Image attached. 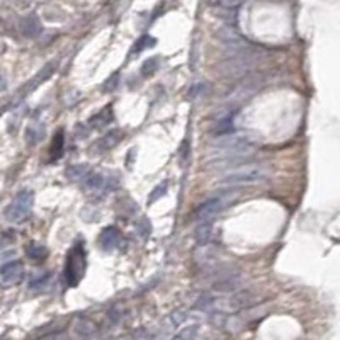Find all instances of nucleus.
<instances>
[{"label": "nucleus", "instance_id": "ddd939ff", "mask_svg": "<svg viewBox=\"0 0 340 340\" xmlns=\"http://www.w3.org/2000/svg\"><path fill=\"white\" fill-rule=\"evenodd\" d=\"M44 138V128L41 124H34V126H29L28 131H26V142L29 145H36Z\"/></svg>", "mask_w": 340, "mask_h": 340}, {"label": "nucleus", "instance_id": "4468645a", "mask_svg": "<svg viewBox=\"0 0 340 340\" xmlns=\"http://www.w3.org/2000/svg\"><path fill=\"white\" fill-rule=\"evenodd\" d=\"M63 150H65V138H63V131L60 129L53 138V145H51V158H53V160H58V158L61 157V153H63Z\"/></svg>", "mask_w": 340, "mask_h": 340}, {"label": "nucleus", "instance_id": "f3484780", "mask_svg": "<svg viewBox=\"0 0 340 340\" xmlns=\"http://www.w3.org/2000/svg\"><path fill=\"white\" fill-rule=\"evenodd\" d=\"M199 334V327L198 325H191V327H186L179 332V334L173 337V340H196Z\"/></svg>", "mask_w": 340, "mask_h": 340}, {"label": "nucleus", "instance_id": "f257e3e1", "mask_svg": "<svg viewBox=\"0 0 340 340\" xmlns=\"http://www.w3.org/2000/svg\"><path fill=\"white\" fill-rule=\"evenodd\" d=\"M267 175V170L260 165H243V167L233 169L218 180V186L221 187H236L247 186V184L260 182Z\"/></svg>", "mask_w": 340, "mask_h": 340}, {"label": "nucleus", "instance_id": "0eeeda50", "mask_svg": "<svg viewBox=\"0 0 340 340\" xmlns=\"http://www.w3.org/2000/svg\"><path fill=\"white\" fill-rule=\"evenodd\" d=\"M119 240H121V235L117 231V228L114 227H109V228H104L99 235V247H101L104 252H113L117 245H119Z\"/></svg>", "mask_w": 340, "mask_h": 340}, {"label": "nucleus", "instance_id": "7ed1b4c3", "mask_svg": "<svg viewBox=\"0 0 340 340\" xmlns=\"http://www.w3.org/2000/svg\"><path fill=\"white\" fill-rule=\"evenodd\" d=\"M85 272V252L82 243H75L72 250L66 255V264H65V279L70 286H75L80 279H82Z\"/></svg>", "mask_w": 340, "mask_h": 340}, {"label": "nucleus", "instance_id": "dca6fc26", "mask_svg": "<svg viewBox=\"0 0 340 340\" xmlns=\"http://www.w3.org/2000/svg\"><path fill=\"white\" fill-rule=\"evenodd\" d=\"M211 231H213L211 223L209 221H201V225L196 230V238L201 243H208V240L211 238Z\"/></svg>", "mask_w": 340, "mask_h": 340}, {"label": "nucleus", "instance_id": "f03ea898", "mask_svg": "<svg viewBox=\"0 0 340 340\" xmlns=\"http://www.w3.org/2000/svg\"><path fill=\"white\" fill-rule=\"evenodd\" d=\"M32 206H34V194L32 191H21L14 198V201L3 211V216L9 223H22L31 216Z\"/></svg>", "mask_w": 340, "mask_h": 340}, {"label": "nucleus", "instance_id": "5701e85b", "mask_svg": "<svg viewBox=\"0 0 340 340\" xmlns=\"http://www.w3.org/2000/svg\"><path fill=\"white\" fill-rule=\"evenodd\" d=\"M5 87H7V82H5V79H3L2 73H0V90H3Z\"/></svg>", "mask_w": 340, "mask_h": 340}, {"label": "nucleus", "instance_id": "f8f14e48", "mask_svg": "<svg viewBox=\"0 0 340 340\" xmlns=\"http://www.w3.org/2000/svg\"><path fill=\"white\" fill-rule=\"evenodd\" d=\"M75 330H77V334L82 335V337H90V335H94L95 332H97V327H95L94 321H90L87 318H82V320L77 321Z\"/></svg>", "mask_w": 340, "mask_h": 340}, {"label": "nucleus", "instance_id": "4be33fe9", "mask_svg": "<svg viewBox=\"0 0 340 340\" xmlns=\"http://www.w3.org/2000/svg\"><path fill=\"white\" fill-rule=\"evenodd\" d=\"M165 192H167V182L158 184V186L155 187L153 191H151V194H150V198H148V202H155L158 198H162V196H164Z\"/></svg>", "mask_w": 340, "mask_h": 340}, {"label": "nucleus", "instance_id": "39448f33", "mask_svg": "<svg viewBox=\"0 0 340 340\" xmlns=\"http://www.w3.org/2000/svg\"><path fill=\"white\" fill-rule=\"evenodd\" d=\"M22 276H24V267L21 262H7L0 267V281L3 286H14V284L21 283Z\"/></svg>", "mask_w": 340, "mask_h": 340}, {"label": "nucleus", "instance_id": "20e7f679", "mask_svg": "<svg viewBox=\"0 0 340 340\" xmlns=\"http://www.w3.org/2000/svg\"><path fill=\"white\" fill-rule=\"evenodd\" d=\"M225 206H227V199L221 198V196L208 199V201H204L194 211V218L198 221H209L211 218L216 216L218 213H221V209H223Z\"/></svg>", "mask_w": 340, "mask_h": 340}, {"label": "nucleus", "instance_id": "2eb2a0df", "mask_svg": "<svg viewBox=\"0 0 340 340\" xmlns=\"http://www.w3.org/2000/svg\"><path fill=\"white\" fill-rule=\"evenodd\" d=\"M111 116H113V109H111V107H104V109H102L97 116H94V119L90 121V124H92V126H95V128H104L106 124L113 119Z\"/></svg>", "mask_w": 340, "mask_h": 340}, {"label": "nucleus", "instance_id": "9d476101", "mask_svg": "<svg viewBox=\"0 0 340 340\" xmlns=\"http://www.w3.org/2000/svg\"><path fill=\"white\" fill-rule=\"evenodd\" d=\"M194 257H196V260H198L199 265H209V264H213V262L216 260L218 255H216V249H214V247L204 243V245H202L201 249L196 252Z\"/></svg>", "mask_w": 340, "mask_h": 340}, {"label": "nucleus", "instance_id": "a211bd4d", "mask_svg": "<svg viewBox=\"0 0 340 340\" xmlns=\"http://www.w3.org/2000/svg\"><path fill=\"white\" fill-rule=\"evenodd\" d=\"M26 252H28V257L32 258V260H41V258L46 257V249L38 245V243H31V245L26 249Z\"/></svg>", "mask_w": 340, "mask_h": 340}, {"label": "nucleus", "instance_id": "6e6552de", "mask_svg": "<svg viewBox=\"0 0 340 340\" xmlns=\"http://www.w3.org/2000/svg\"><path fill=\"white\" fill-rule=\"evenodd\" d=\"M240 287V279L236 276H230V277H223L218 283H214L213 289L216 293H223V294H231L235 291H238Z\"/></svg>", "mask_w": 340, "mask_h": 340}, {"label": "nucleus", "instance_id": "aec40b11", "mask_svg": "<svg viewBox=\"0 0 340 340\" xmlns=\"http://www.w3.org/2000/svg\"><path fill=\"white\" fill-rule=\"evenodd\" d=\"M186 318H187V315L184 312H173L172 315L165 320V323L169 325L167 328H175V327H179V325H182L184 321H186Z\"/></svg>", "mask_w": 340, "mask_h": 340}, {"label": "nucleus", "instance_id": "423d86ee", "mask_svg": "<svg viewBox=\"0 0 340 340\" xmlns=\"http://www.w3.org/2000/svg\"><path fill=\"white\" fill-rule=\"evenodd\" d=\"M124 138V133L121 131V129H111V131H107L104 136H102L101 140H99L97 143H95V151L97 153H104V151H109L113 150L114 146L119 145V142Z\"/></svg>", "mask_w": 340, "mask_h": 340}, {"label": "nucleus", "instance_id": "412c9836", "mask_svg": "<svg viewBox=\"0 0 340 340\" xmlns=\"http://www.w3.org/2000/svg\"><path fill=\"white\" fill-rule=\"evenodd\" d=\"M158 58H151V60H146L145 63H143L142 66V75H145V77H148L151 75V73L157 70V66H158Z\"/></svg>", "mask_w": 340, "mask_h": 340}, {"label": "nucleus", "instance_id": "6ab92c4d", "mask_svg": "<svg viewBox=\"0 0 340 340\" xmlns=\"http://www.w3.org/2000/svg\"><path fill=\"white\" fill-rule=\"evenodd\" d=\"M153 44H155V39L153 38H150V36H142V38L136 41L135 46H133L131 53L133 55H138V53H142L143 50H146V48L153 46Z\"/></svg>", "mask_w": 340, "mask_h": 340}, {"label": "nucleus", "instance_id": "1a4fd4ad", "mask_svg": "<svg viewBox=\"0 0 340 340\" xmlns=\"http://www.w3.org/2000/svg\"><path fill=\"white\" fill-rule=\"evenodd\" d=\"M57 66H58V63H57V61H50V63H48V65L44 66V68L41 70V72H39L38 75H36V79L32 80L31 84H29V85H26V88H24V95H26V94H29V92H32V88H36V87H38L39 84H41V82H44V80H48V79H50V75H51V73L55 72V70H57Z\"/></svg>", "mask_w": 340, "mask_h": 340}, {"label": "nucleus", "instance_id": "9b49d317", "mask_svg": "<svg viewBox=\"0 0 340 340\" xmlns=\"http://www.w3.org/2000/svg\"><path fill=\"white\" fill-rule=\"evenodd\" d=\"M88 165L85 164H79V165H72V167L66 169V179L73 180V182H79V180L85 179L88 175Z\"/></svg>", "mask_w": 340, "mask_h": 340}]
</instances>
